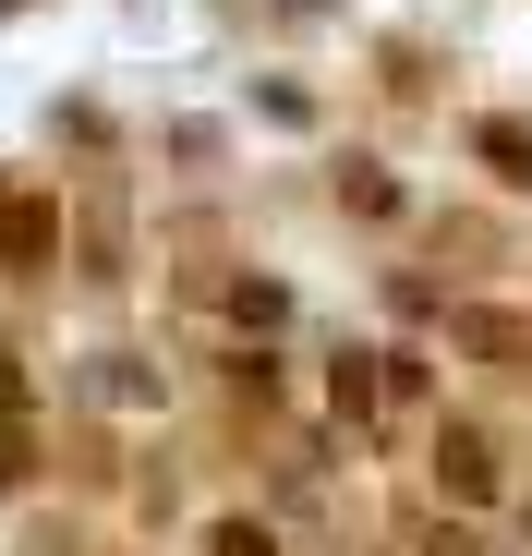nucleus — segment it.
Masks as SVG:
<instances>
[{
	"label": "nucleus",
	"mask_w": 532,
	"mask_h": 556,
	"mask_svg": "<svg viewBox=\"0 0 532 556\" xmlns=\"http://www.w3.org/2000/svg\"><path fill=\"white\" fill-rule=\"evenodd\" d=\"M25 472H37V435H25L13 412H0V484H25Z\"/></svg>",
	"instance_id": "obj_10"
},
{
	"label": "nucleus",
	"mask_w": 532,
	"mask_h": 556,
	"mask_svg": "<svg viewBox=\"0 0 532 556\" xmlns=\"http://www.w3.org/2000/svg\"><path fill=\"white\" fill-rule=\"evenodd\" d=\"M279 315H291L279 278H242V291H230V327H279Z\"/></svg>",
	"instance_id": "obj_6"
},
{
	"label": "nucleus",
	"mask_w": 532,
	"mask_h": 556,
	"mask_svg": "<svg viewBox=\"0 0 532 556\" xmlns=\"http://www.w3.org/2000/svg\"><path fill=\"white\" fill-rule=\"evenodd\" d=\"M0 412H25V363L13 351H0Z\"/></svg>",
	"instance_id": "obj_12"
},
{
	"label": "nucleus",
	"mask_w": 532,
	"mask_h": 556,
	"mask_svg": "<svg viewBox=\"0 0 532 556\" xmlns=\"http://www.w3.org/2000/svg\"><path fill=\"white\" fill-rule=\"evenodd\" d=\"M327 400H339V412H376V363L339 351V363H327Z\"/></svg>",
	"instance_id": "obj_5"
},
{
	"label": "nucleus",
	"mask_w": 532,
	"mask_h": 556,
	"mask_svg": "<svg viewBox=\"0 0 532 556\" xmlns=\"http://www.w3.org/2000/svg\"><path fill=\"white\" fill-rule=\"evenodd\" d=\"M435 484H448L460 508H484V496H496V447H484L472 424H435Z\"/></svg>",
	"instance_id": "obj_1"
},
{
	"label": "nucleus",
	"mask_w": 532,
	"mask_h": 556,
	"mask_svg": "<svg viewBox=\"0 0 532 556\" xmlns=\"http://www.w3.org/2000/svg\"><path fill=\"white\" fill-rule=\"evenodd\" d=\"M339 194H351V206H364V218H388V206H400V194H388V169H364V157H351V169H339Z\"/></svg>",
	"instance_id": "obj_8"
},
{
	"label": "nucleus",
	"mask_w": 532,
	"mask_h": 556,
	"mask_svg": "<svg viewBox=\"0 0 532 556\" xmlns=\"http://www.w3.org/2000/svg\"><path fill=\"white\" fill-rule=\"evenodd\" d=\"M218 556H279V532L266 520H218Z\"/></svg>",
	"instance_id": "obj_11"
},
{
	"label": "nucleus",
	"mask_w": 532,
	"mask_h": 556,
	"mask_svg": "<svg viewBox=\"0 0 532 556\" xmlns=\"http://www.w3.org/2000/svg\"><path fill=\"white\" fill-rule=\"evenodd\" d=\"M376 400H400V412L423 400V351H388V363H376Z\"/></svg>",
	"instance_id": "obj_7"
},
{
	"label": "nucleus",
	"mask_w": 532,
	"mask_h": 556,
	"mask_svg": "<svg viewBox=\"0 0 532 556\" xmlns=\"http://www.w3.org/2000/svg\"><path fill=\"white\" fill-rule=\"evenodd\" d=\"M98 400H157V363H98Z\"/></svg>",
	"instance_id": "obj_9"
},
{
	"label": "nucleus",
	"mask_w": 532,
	"mask_h": 556,
	"mask_svg": "<svg viewBox=\"0 0 532 556\" xmlns=\"http://www.w3.org/2000/svg\"><path fill=\"white\" fill-rule=\"evenodd\" d=\"M472 157H484L496 181H532V122H508V110H484V122H472Z\"/></svg>",
	"instance_id": "obj_4"
},
{
	"label": "nucleus",
	"mask_w": 532,
	"mask_h": 556,
	"mask_svg": "<svg viewBox=\"0 0 532 556\" xmlns=\"http://www.w3.org/2000/svg\"><path fill=\"white\" fill-rule=\"evenodd\" d=\"M448 339H460V351H484V363H532V315H508V303H460V315H448Z\"/></svg>",
	"instance_id": "obj_3"
},
{
	"label": "nucleus",
	"mask_w": 532,
	"mask_h": 556,
	"mask_svg": "<svg viewBox=\"0 0 532 556\" xmlns=\"http://www.w3.org/2000/svg\"><path fill=\"white\" fill-rule=\"evenodd\" d=\"M520 532H532V520H520Z\"/></svg>",
	"instance_id": "obj_13"
},
{
	"label": "nucleus",
	"mask_w": 532,
	"mask_h": 556,
	"mask_svg": "<svg viewBox=\"0 0 532 556\" xmlns=\"http://www.w3.org/2000/svg\"><path fill=\"white\" fill-rule=\"evenodd\" d=\"M61 254V206L49 194H0V266H49Z\"/></svg>",
	"instance_id": "obj_2"
}]
</instances>
